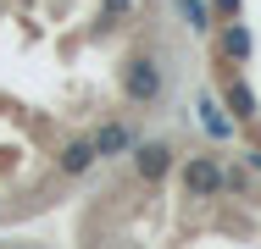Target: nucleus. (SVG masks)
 <instances>
[{
  "label": "nucleus",
  "instance_id": "6e6552de",
  "mask_svg": "<svg viewBox=\"0 0 261 249\" xmlns=\"http://www.w3.org/2000/svg\"><path fill=\"white\" fill-rule=\"evenodd\" d=\"M228 111H233V122H250V116H256V95H250V83H228Z\"/></svg>",
  "mask_w": 261,
  "mask_h": 249
},
{
  "label": "nucleus",
  "instance_id": "1a4fd4ad",
  "mask_svg": "<svg viewBox=\"0 0 261 249\" xmlns=\"http://www.w3.org/2000/svg\"><path fill=\"white\" fill-rule=\"evenodd\" d=\"M178 11L189 17V28H195V34H206V28H211V22H206V6H200V0H178Z\"/></svg>",
  "mask_w": 261,
  "mask_h": 249
},
{
  "label": "nucleus",
  "instance_id": "7ed1b4c3",
  "mask_svg": "<svg viewBox=\"0 0 261 249\" xmlns=\"http://www.w3.org/2000/svg\"><path fill=\"white\" fill-rule=\"evenodd\" d=\"M134 166H139V177H145V183H156V177L172 172V149H167V144H139Z\"/></svg>",
  "mask_w": 261,
  "mask_h": 249
},
{
  "label": "nucleus",
  "instance_id": "423d86ee",
  "mask_svg": "<svg viewBox=\"0 0 261 249\" xmlns=\"http://www.w3.org/2000/svg\"><path fill=\"white\" fill-rule=\"evenodd\" d=\"M200 128H206L211 139H228V133H233V116H222V105H217V100H200Z\"/></svg>",
  "mask_w": 261,
  "mask_h": 249
},
{
  "label": "nucleus",
  "instance_id": "f257e3e1",
  "mask_svg": "<svg viewBox=\"0 0 261 249\" xmlns=\"http://www.w3.org/2000/svg\"><path fill=\"white\" fill-rule=\"evenodd\" d=\"M122 89H128V100H139V105H150V100L161 95V67L156 61H128V72H122Z\"/></svg>",
  "mask_w": 261,
  "mask_h": 249
},
{
  "label": "nucleus",
  "instance_id": "0eeeda50",
  "mask_svg": "<svg viewBox=\"0 0 261 249\" xmlns=\"http://www.w3.org/2000/svg\"><path fill=\"white\" fill-rule=\"evenodd\" d=\"M217 50H222L228 61H245V55H250V34H245L239 22H228V28H222V39H217Z\"/></svg>",
  "mask_w": 261,
  "mask_h": 249
},
{
  "label": "nucleus",
  "instance_id": "9d476101",
  "mask_svg": "<svg viewBox=\"0 0 261 249\" xmlns=\"http://www.w3.org/2000/svg\"><path fill=\"white\" fill-rule=\"evenodd\" d=\"M122 11H134V0H106V17H122Z\"/></svg>",
  "mask_w": 261,
  "mask_h": 249
},
{
  "label": "nucleus",
  "instance_id": "39448f33",
  "mask_svg": "<svg viewBox=\"0 0 261 249\" xmlns=\"http://www.w3.org/2000/svg\"><path fill=\"white\" fill-rule=\"evenodd\" d=\"M128 144H134V128H128V122H106L100 133H95V149H100V155H122Z\"/></svg>",
  "mask_w": 261,
  "mask_h": 249
},
{
  "label": "nucleus",
  "instance_id": "f03ea898",
  "mask_svg": "<svg viewBox=\"0 0 261 249\" xmlns=\"http://www.w3.org/2000/svg\"><path fill=\"white\" fill-rule=\"evenodd\" d=\"M184 189L195 199H211L222 189V166H217L211 155H189V161H184Z\"/></svg>",
  "mask_w": 261,
  "mask_h": 249
},
{
  "label": "nucleus",
  "instance_id": "20e7f679",
  "mask_svg": "<svg viewBox=\"0 0 261 249\" xmlns=\"http://www.w3.org/2000/svg\"><path fill=\"white\" fill-rule=\"evenodd\" d=\"M95 161H100V149H95V139H72V144H61V172H67V177L89 172Z\"/></svg>",
  "mask_w": 261,
  "mask_h": 249
},
{
  "label": "nucleus",
  "instance_id": "9b49d317",
  "mask_svg": "<svg viewBox=\"0 0 261 249\" xmlns=\"http://www.w3.org/2000/svg\"><path fill=\"white\" fill-rule=\"evenodd\" d=\"M217 11H222V17H233V11H239V0H217Z\"/></svg>",
  "mask_w": 261,
  "mask_h": 249
}]
</instances>
